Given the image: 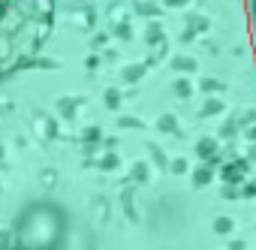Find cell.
Returning <instances> with one entry per match:
<instances>
[{"instance_id":"1","label":"cell","mask_w":256,"mask_h":250,"mask_svg":"<svg viewBox=\"0 0 256 250\" xmlns=\"http://www.w3.org/2000/svg\"><path fill=\"white\" fill-rule=\"evenodd\" d=\"M247 28H250V46L256 58V0H247Z\"/></svg>"}]
</instances>
